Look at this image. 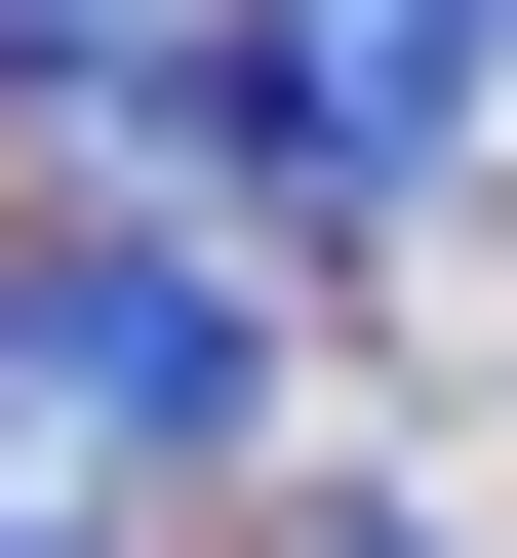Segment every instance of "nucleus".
Wrapping results in <instances>:
<instances>
[{"label": "nucleus", "mask_w": 517, "mask_h": 558, "mask_svg": "<svg viewBox=\"0 0 517 558\" xmlns=\"http://www.w3.org/2000/svg\"><path fill=\"white\" fill-rule=\"evenodd\" d=\"M0 558H81V519H0Z\"/></svg>", "instance_id": "nucleus-4"}, {"label": "nucleus", "mask_w": 517, "mask_h": 558, "mask_svg": "<svg viewBox=\"0 0 517 558\" xmlns=\"http://www.w3.org/2000/svg\"><path fill=\"white\" fill-rule=\"evenodd\" d=\"M199 40H239V0H0V120H160Z\"/></svg>", "instance_id": "nucleus-3"}, {"label": "nucleus", "mask_w": 517, "mask_h": 558, "mask_svg": "<svg viewBox=\"0 0 517 558\" xmlns=\"http://www.w3.org/2000/svg\"><path fill=\"white\" fill-rule=\"evenodd\" d=\"M478 40H517V0H478Z\"/></svg>", "instance_id": "nucleus-5"}, {"label": "nucleus", "mask_w": 517, "mask_h": 558, "mask_svg": "<svg viewBox=\"0 0 517 558\" xmlns=\"http://www.w3.org/2000/svg\"><path fill=\"white\" fill-rule=\"evenodd\" d=\"M120 160H239V199H438V160H478V0H239Z\"/></svg>", "instance_id": "nucleus-2"}, {"label": "nucleus", "mask_w": 517, "mask_h": 558, "mask_svg": "<svg viewBox=\"0 0 517 558\" xmlns=\"http://www.w3.org/2000/svg\"><path fill=\"white\" fill-rule=\"evenodd\" d=\"M239 399H279V279H239V240H40V279H0V519L199 478Z\"/></svg>", "instance_id": "nucleus-1"}]
</instances>
